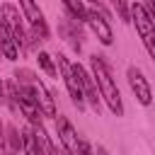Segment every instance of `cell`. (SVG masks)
<instances>
[{
  "instance_id": "6da1fadb",
  "label": "cell",
  "mask_w": 155,
  "mask_h": 155,
  "mask_svg": "<svg viewBox=\"0 0 155 155\" xmlns=\"http://www.w3.org/2000/svg\"><path fill=\"white\" fill-rule=\"evenodd\" d=\"M90 73H92V78H94V82L99 87V97L104 99L109 111L114 116H124V99H121L119 85H116L114 75H111V68H109L107 58L99 56V53L90 56Z\"/></svg>"
},
{
  "instance_id": "7a4b0ae2",
  "label": "cell",
  "mask_w": 155,
  "mask_h": 155,
  "mask_svg": "<svg viewBox=\"0 0 155 155\" xmlns=\"http://www.w3.org/2000/svg\"><path fill=\"white\" fill-rule=\"evenodd\" d=\"M56 131H58V140H61L65 155H94L92 145L82 136H78V131L73 128L68 116H61V114L56 116Z\"/></svg>"
},
{
  "instance_id": "3957f363",
  "label": "cell",
  "mask_w": 155,
  "mask_h": 155,
  "mask_svg": "<svg viewBox=\"0 0 155 155\" xmlns=\"http://www.w3.org/2000/svg\"><path fill=\"white\" fill-rule=\"evenodd\" d=\"M128 10H131V22L136 24V34L140 36L148 56L155 61V19L148 15L143 2H131Z\"/></svg>"
},
{
  "instance_id": "277c9868",
  "label": "cell",
  "mask_w": 155,
  "mask_h": 155,
  "mask_svg": "<svg viewBox=\"0 0 155 155\" xmlns=\"http://www.w3.org/2000/svg\"><path fill=\"white\" fill-rule=\"evenodd\" d=\"M15 80H17V82H29V85L34 87V94H36V102H39V109H41L44 116H51V119L58 116L53 92L39 80V75H34L31 70H15Z\"/></svg>"
},
{
  "instance_id": "5b68a950",
  "label": "cell",
  "mask_w": 155,
  "mask_h": 155,
  "mask_svg": "<svg viewBox=\"0 0 155 155\" xmlns=\"http://www.w3.org/2000/svg\"><path fill=\"white\" fill-rule=\"evenodd\" d=\"M0 17H2V22L7 24V29L12 31L17 46H19L22 51H27V48L34 44V36H31V31H27V27H24V22H22V19H24L22 12H19L12 2H5V5L0 7Z\"/></svg>"
},
{
  "instance_id": "8992f818",
  "label": "cell",
  "mask_w": 155,
  "mask_h": 155,
  "mask_svg": "<svg viewBox=\"0 0 155 155\" xmlns=\"http://www.w3.org/2000/svg\"><path fill=\"white\" fill-rule=\"evenodd\" d=\"M19 10H22V17L27 19V24H29L31 36L39 39V41H46L51 36V29H48L46 17H44L41 7L36 5V0H19Z\"/></svg>"
},
{
  "instance_id": "52a82bcc",
  "label": "cell",
  "mask_w": 155,
  "mask_h": 155,
  "mask_svg": "<svg viewBox=\"0 0 155 155\" xmlns=\"http://www.w3.org/2000/svg\"><path fill=\"white\" fill-rule=\"evenodd\" d=\"M56 65H58V73H61V78H63V82H65V90H68L73 104L78 107V111H82V109H85V94H82V87H80L78 75H75V70H73V63H70L63 53H58V56H56Z\"/></svg>"
},
{
  "instance_id": "ba28073f",
  "label": "cell",
  "mask_w": 155,
  "mask_h": 155,
  "mask_svg": "<svg viewBox=\"0 0 155 155\" xmlns=\"http://www.w3.org/2000/svg\"><path fill=\"white\" fill-rule=\"evenodd\" d=\"M126 80H128V87H131L136 102L143 104V107H150V104H153V87H150L148 78L143 75V70H140L138 65H128Z\"/></svg>"
},
{
  "instance_id": "9c48e42d",
  "label": "cell",
  "mask_w": 155,
  "mask_h": 155,
  "mask_svg": "<svg viewBox=\"0 0 155 155\" xmlns=\"http://www.w3.org/2000/svg\"><path fill=\"white\" fill-rule=\"evenodd\" d=\"M85 24L94 31L97 41L102 46H111L114 44V31H111V24H109V17L97 10V7H87V17H85Z\"/></svg>"
},
{
  "instance_id": "30bf717a",
  "label": "cell",
  "mask_w": 155,
  "mask_h": 155,
  "mask_svg": "<svg viewBox=\"0 0 155 155\" xmlns=\"http://www.w3.org/2000/svg\"><path fill=\"white\" fill-rule=\"evenodd\" d=\"M73 70H75V75H78V80H80L85 102H90L92 109H94V114H99V109H102V97H99V87H97L92 73H87V68L80 65V63H73Z\"/></svg>"
},
{
  "instance_id": "8fae6325",
  "label": "cell",
  "mask_w": 155,
  "mask_h": 155,
  "mask_svg": "<svg viewBox=\"0 0 155 155\" xmlns=\"http://www.w3.org/2000/svg\"><path fill=\"white\" fill-rule=\"evenodd\" d=\"M0 48H2V58L12 61V63L19 58V46L12 36V31L7 29V24L2 22V17H0Z\"/></svg>"
},
{
  "instance_id": "7c38bea8",
  "label": "cell",
  "mask_w": 155,
  "mask_h": 155,
  "mask_svg": "<svg viewBox=\"0 0 155 155\" xmlns=\"http://www.w3.org/2000/svg\"><path fill=\"white\" fill-rule=\"evenodd\" d=\"M61 31H63V36H65V41L73 46V51H78L80 53V48H82V34H80V22H75L70 15L61 22Z\"/></svg>"
},
{
  "instance_id": "4fadbf2b",
  "label": "cell",
  "mask_w": 155,
  "mask_h": 155,
  "mask_svg": "<svg viewBox=\"0 0 155 155\" xmlns=\"http://www.w3.org/2000/svg\"><path fill=\"white\" fill-rule=\"evenodd\" d=\"M22 150H24V155H41L39 138H36V131L31 124L22 128Z\"/></svg>"
},
{
  "instance_id": "5bb4252c",
  "label": "cell",
  "mask_w": 155,
  "mask_h": 155,
  "mask_svg": "<svg viewBox=\"0 0 155 155\" xmlns=\"http://www.w3.org/2000/svg\"><path fill=\"white\" fill-rule=\"evenodd\" d=\"M63 2V7H65V15H70L75 22H85V17H87V5H85V0H61Z\"/></svg>"
},
{
  "instance_id": "9a60e30c",
  "label": "cell",
  "mask_w": 155,
  "mask_h": 155,
  "mask_svg": "<svg viewBox=\"0 0 155 155\" xmlns=\"http://www.w3.org/2000/svg\"><path fill=\"white\" fill-rule=\"evenodd\" d=\"M36 61H39V68H41L46 75H51V78L58 75V70H56V65H53V58H51L46 51H39V53H36Z\"/></svg>"
},
{
  "instance_id": "2e32d148",
  "label": "cell",
  "mask_w": 155,
  "mask_h": 155,
  "mask_svg": "<svg viewBox=\"0 0 155 155\" xmlns=\"http://www.w3.org/2000/svg\"><path fill=\"white\" fill-rule=\"evenodd\" d=\"M111 2V7L116 10V17L121 19V22H131V10H128V0H109Z\"/></svg>"
},
{
  "instance_id": "e0dca14e",
  "label": "cell",
  "mask_w": 155,
  "mask_h": 155,
  "mask_svg": "<svg viewBox=\"0 0 155 155\" xmlns=\"http://www.w3.org/2000/svg\"><path fill=\"white\" fill-rule=\"evenodd\" d=\"M5 140L10 143V150H12V153H19V150H22V136H19V131H17L15 126H10V128H7Z\"/></svg>"
},
{
  "instance_id": "ac0fdd59",
  "label": "cell",
  "mask_w": 155,
  "mask_h": 155,
  "mask_svg": "<svg viewBox=\"0 0 155 155\" xmlns=\"http://www.w3.org/2000/svg\"><path fill=\"white\" fill-rule=\"evenodd\" d=\"M0 104H10V97H7V85L2 82V78H0Z\"/></svg>"
},
{
  "instance_id": "d6986e66",
  "label": "cell",
  "mask_w": 155,
  "mask_h": 155,
  "mask_svg": "<svg viewBox=\"0 0 155 155\" xmlns=\"http://www.w3.org/2000/svg\"><path fill=\"white\" fill-rule=\"evenodd\" d=\"M143 7L148 10V15L155 19V0H143Z\"/></svg>"
},
{
  "instance_id": "ffe728a7",
  "label": "cell",
  "mask_w": 155,
  "mask_h": 155,
  "mask_svg": "<svg viewBox=\"0 0 155 155\" xmlns=\"http://www.w3.org/2000/svg\"><path fill=\"white\" fill-rule=\"evenodd\" d=\"M85 2H92V5H94V7H97V10H102V12H104V15H107V17H111V15H109V10H107V7H104V2H102V0H85Z\"/></svg>"
},
{
  "instance_id": "44dd1931",
  "label": "cell",
  "mask_w": 155,
  "mask_h": 155,
  "mask_svg": "<svg viewBox=\"0 0 155 155\" xmlns=\"http://www.w3.org/2000/svg\"><path fill=\"white\" fill-rule=\"evenodd\" d=\"M94 155H109V150H107L104 145H97V148H94Z\"/></svg>"
},
{
  "instance_id": "7402d4cb",
  "label": "cell",
  "mask_w": 155,
  "mask_h": 155,
  "mask_svg": "<svg viewBox=\"0 0 155 155\" xmlns=\"http://www.w3.org/2000/svg\"><path fill=\"white\" fill-rule=\"evenodd\" d=\"M0 58H2V48H0Z\"/></svg>"
},
{
  "instance_id": "603a6c76",
  "label": "cell",
  "mask_w": 155,
  "mask_h": 155,
  "mask_svg": "<svg viewBox=\"0 0 155 155\" xmlns=\"http://www.w3.org/2000/svg\"><path fill=\"white\" fill-rule=\"evenodd\" d=\"M58 155H65V153H58Z\"/></svg>"
},
{
  "instance_id": "cb8c5ba5",
  "label": "cell",
  "mask_w": 155,
  "mask_h": 155,
  "mask_svg": "<svg viewBox=\"0 0 155 155\" xmlns=\"http://www.w3.org/2000/svg\"><path fill=\"white\" fill-rule=\"evenodd\" d=\"M15 155H19V153H15Z\"/></svg>"
}]
</instances>
